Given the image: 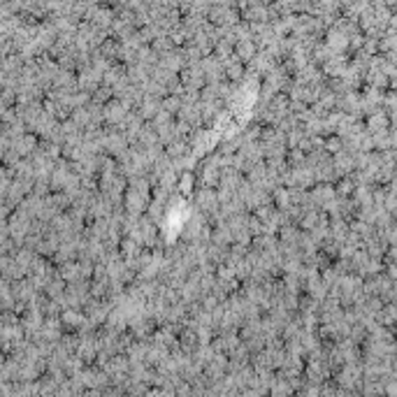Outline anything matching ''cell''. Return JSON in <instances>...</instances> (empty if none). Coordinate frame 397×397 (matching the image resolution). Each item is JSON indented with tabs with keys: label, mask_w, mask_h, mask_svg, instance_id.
<instances>
[{
	"label": "cell",
	"mask_w": 397,
	"mask_h": 397,
	"mask_svg": "<svg viewBox=\"0 0 397 397\" xmlns=\"http://www.w3.org/2000/svg\"><path fill=\"white\" fill-rule=\"evenodd\" d=\"M237 51L241 54V58H253V54H256V47H253V42H249V40H239V47H237Z\"/></svg>",
	"instance_id": "7a4b0ae2"
},
{
	"label": "cell",
	"mask_w": 397,
	"mask_h": 397,
	"mask_svg": "<svg viewBox=\"0 0 397 397\" xmlns=\"http://www.w3.org/2000/svg\"><path fill=\"white\" fill-rule=\"evenodd\" d=\"M102 116H107L109 121L126 119V105H123V102H112V105H107V112Z\"/></svg>",
	"instance_id": "6da1fadb"
}]
</instances>
